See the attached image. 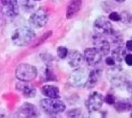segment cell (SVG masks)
Wrapping results in <instances>:
<instances>
[{"mask_svg": "<svg viewBox=\"0 0 132 118\" xmlns=\"http://www.w3.org/2000/svg\"><path fill=\"white\" fill-rule=\"evenodd\" d=\"M125 86H126V89H127V92H129L130 93L132 94V81L127 82L126 84H125Z\"/></svg>", "mask_w": 132, "mask_h": 118, "instance_id": "83f0119b", "label": "cell"}, {"mask_svg": "<svg viewBox=\"0 0 132 118\" xmlns=\"http://www.w3.org/2000/svg\"><path fill=\"white\" fill-rule=\"evenodd\" d=\"M123 61L128 66H132V54H126Z\"/></svg>", "mask_w": 132, "mask_h": 118, "instance_id": "484cf974", "label": "cell"}, {"mask_svg": "<svg viewBox=\"0 0 132 118\" xmlns=\"http://www.w3.org/2000/svg\"><path fill=\"white\" fill-rule=\"evenodd\" d=\"M116 101H117V99H116V97L113 94L108 93L104 97V102H106L109 105H113Z\"/></svg>", "mask_w": 132, "mask_h": 118, "instance_id": "7402d4cb", "label": "cell"}, {"mask_svg": "<svg viewBox=\"0 0 132 118\" xmlns=\"http://www.w3.org/2000/svg\"><path fill=\"white\" fill-rule=\"evenodd\" d=\"M40 91L42 94L45 96L47 98H52V99L60 98L59 89L54 85H44L41 87Z\"/></svg>", "mask_w": 132, "mask_h": 118, "instance_id": "e0dca14e", "label": "cell"}, {"mask_svg": "<svg viewBox=\"0 0 132 118\" xmlns=\"http://www.w3.org/2000/svg\"><path fill=\"white\" fill-rule=\"evenodd\" d=\"M113 106H114V109L118 113H123L126 111L132 110V103L127 99L116 101Z\"/></svg>", "mask_w": 132, "mask_h": 118, "instance_id": "d6986e66", "label": "cell"}, {"mask_svg": "<svg viewBox=\"0 0 132 118\" xmlns=\"http://www.w3.org/2000/svg\"><path fill=\"white\" fill-rule=\"evenodd\" d=\"M93 30L96 34L108 37L115 30L110 23V20L106 16H101L96 19L93 23Z\"/></svg>", "mask_w": 132, "mask_h": 118, "instance_id": "277c9868", "label": "cell"}, {"mask_svg": "<svg viewBox=\"0 0 132 118\" xmlns=\"http://www.w3.org/2000/svg\"><path fill=\"white\" fill-rule=\"evenodd\" d=\"M16 89L27 98H33L36 96V89L30 82L19 81L16 84Z\"/></svg>", "mask_w": 132, "mask_h": 118, "instance_id": "7c38bea8", "label": "cell"}, {"mask_svg": "<svg viewBox=\"0 0 132 118\" xmlns=\"http://www.w3.org/2000/svg\"><path fill=\"white\" fill-rule=\"evenodd\" d=\"M102 54L95 47H89L84 50L83 58L88 65L91 67H96L102 61Z\"/></svg>", "mask_w": 132, "mask_h": 118, "instance_id": "30bf717a", "label": "cell"}, {"mask_svg": "<svg viewBox=\"0 0 132 118\" xmlns=\"http://www.w3.org/2000/svg\"><path fill=\"white\" fill-rule=\"evenodd\" d=\"M0 13L8 17H15L19 13L17 0H0Z\"/></svg>", "mask_w": 132, "mask_h": 118, "instance_id": "ba28073f", "label": "cell"}, {"mask_svg": "<svg viewBox=\"0 0 132 118\" xmlns=\"http://www.w3.org/2000/svg\"><path fill=\"white\" fill-rule=\"evenodd\" d=\"M49 20L48 13L43 8L36 10L29 18V24L34 28L44 27Z\"/></svg>", "mask_w": 132, "mask_h": 118, "instance_id": "8992f818", "label": "cell"}, {"mask_svg": "<svg viewBox=\"0 0 132 118\" xmlns=\"http://www.w3.org/2000/svg\"><path fill=\"white\" fill-rule=\"evenodd\" d=\"M114 1H116L117 3H123L125 0H114Z\"/></svg>", "mask_w": 132, "mask_h": 118, "instance_id": "f1b7e54d", "label": "cell"}, {"mask_svg": "<svg viewBox=\"0 0 132 118\" xmlns=\"http://www.w3.org/2000/svg\"><path fill=\"white\" fill-rule=\"evenodd\" d=\"M37 76L36 67L27 63L20 64L16 69V77L19 81L31 82Z\"/></svg>", "mask_w": 132, "mask_h": 118, "instance_id": "3957f363", "label": "cell"}, {"mask_svg": "<svg viewBox=\"0 0 132 118\" xmlns=\"http://www.w3.org/2000/svg\"><path fill=\"white\" fill-rule=\"evenodd\" d=\"M125 48H126L127 50L132 52V39L131 40H127L126 42V44H125Z\"/></svg>", "mask_w": 132, "mask_h": 118, "instance_id": "4316f807", "label": "cell"}, {"mask_svg": "<svg viewBox=\"0 0 132 118\" xmlns=\"http://www.w3.org/2000/svg\"><path fill=\"white\" fill-rule=\"evenodd\" d=\"M102 70L100 69H95L89 72L88 79L85 87L87 89H93L99 82L100 79L101 78Z\"/></svg>", "mask_w": 132, "mask_h": 118, "instance_id": "2e32d148", "label": "cell"}, {"mask_svg": "<svg viewBox=\"0 0 132 118\" xmlns=\"http://www.w3.org/2000/svg\"><path fill=\"white\" fill-rule=\"evenodd\" d=\"M82 114V109H73L67 113V116L70 117H79Z\"/></svg>", "mask_w": 132, "mask_h": 118, "instance_id": "603a6c76", "label": "cell"}, {"mask_svg": "<svg viewBox=\"0 0 132 118\" xmlns=\"http://www.w3.org/2000/svg\"><path fill=\"white\" fill-rule=\"evenodd\" d=\"M103 103H104L103 96L98 92H93L89 96V97L86 100L85 105L87 109L90 113H93L100 110Z\"/></svg>", "mask_w": 132, "mask_h": 118, "instance_id": "9c48e42d", "label": "cell"}, {"mask_svg": "<svg viewBox=\"0 0 132 118\" xmlns=\"http://www.w3.org/2000/svg\"><path fill=\"white\" fill-rule=\"evenodd\" d=\"M40 106L42 110L49 115H56L64 112L66 109L64 103L59 99L45 98L40 100Z\"/></svg>", "mask_w": 132, "mask_h": 118, "instance_id": "7a4b0ae2", "label": "cell"}, {"mask_svg": "<svg viewBox=\"0 0 132 118\" xmlns=\"http://www.w3.org/2000/svg\"><path fill=\"white\" fill-rule=\"evenodd\" d=\"M35 32L30 27H21L16 29L12 35L11 40L12 43L18 47L27 46L35 38Z\"/></svg>", "mask_w": 132, "mask_h": 118, "instance_id": "6da1fadb", "label": "cell"}, {"mask_svg": "<svg viewBox=\"0 0 132 118\" xmlns=\"http://www.w3.org/2000/svg\"><path fill=\"white\" fill-rule=\"evenodd\" d=\"M93 42L94 47L97 49L102 56H106L110 51V43L106 37L96 34L93 37Z\"/></svg>", "mask_w": 132, "mask_h": 118, "instance_id": "8fae6325", "label": "cell"}, {"mask_svg": "<svg viewBox=\"0 0 132 118\" xmlns=\"http://www.w3.org/2000/svg\"><path fill=\"white\" fill-rule=\"evenodd\" d=\"M35 1H37V0H35Z\"/></svg>", "mask_w": 132, "mask_h": 118, "instance_id": "1f68e13d", "label": "cell"}, {"mask_svg": "<svg viewBox=\"0 0 132 118\" xmlns=\"http://www.w3.org/2000/svg\"><path fill=\"white\" fill-rule=\"evenodd\" d=\"M57 54L59 58L61 59H64L67 57L69 54V50L64 46H59L57 48Z\"/></svg>", "mask_w": 132, "mask_h": 118, "instance_id": "44dd1931", "label": "cell"}, {"mask_svg": "<svg viewBox=\"0 0 132 118\" xmlns=\"http://www.w3.org/2000/svg\"><path fill=\"white\" fill-rule=\"evenodd\" d=\"M105 63L106 64V65H108L109 67H114V66H117V65H119L116 61L115 59L110 56V57H107L106 59H105Z\"/></svg>", "mask_w": 132, "mask_h": 118, "instance_id": "cb8c5ba5", "label": "cell"}, {"mask_svg": "<svg viewBox=\"0 0 132 118\" xmlns=\"http://www.w3.org/2000/svg\"><path fill=\"white\" fill-rule=\"evenodd\" d=\"M82 6V0H70L66 8V18L72 19L81 10Z\"/></svg>", "mask_w": 132, "mask_h": 118, "instance_id": "9a60e30c", "label": "cell"}, {"mask_svg": "<svg viewBox=\"0 0 132 118\" xmlns=\"http://www.w3.org/2000/svg\"><path fill=\"white\" fill-rule=\"evenodd\" d=\"M89 72L83 68H76L69 77V83L70 86L75 88L85 87Z\"/></svg>", "mask_w": 132, "mask_h": 118, "instance_id": "5b68a950", "label": "cell"}, {"mask_svg": "<svg viewBox=\"0 0 132 118\" xmlns=\"http://www.w3.org/2000/svg\"><path fill=\"white\" fill-rule=\"evenodd\" d=\"M126 48L123 45H119V46H114L113 50L111 51V56L115 59V61L120 65L123 61L124 56L126 55Z\"/></svg>", "mask_w": 132, "mask_h": 118, "instance_id": "ac0fdd59", "label": "cell"}, {"mask_svg": "<svg viewBox=\"0 0 132 118\" xmlns=\"http://www.w3.org/2000/svg\"><path fill=\"white\" fill-rule=\"evenodd\" d=\"M130 117H132V113H130Z\"/></svg>", "mask_w": 132, "mask_h": 118, "instance_id": "f546056e", "label": "cell"}, {"mask_svg": "<svg viewBox=\"0 0 132 118\" xmlns=\"http://www.w3.org/2000/svg\"><path fill=\"white\" fill-rule=\"evenodd\" d=\"M131 101H132V94H131Z\"/></svg>", "mask_w": 132, "mask_h": 118, "instance_id": "4dcf8cb0", "label": "cell"}, {"mask_svg": "<svg viewBox=\"0 0 132 118\" xmlns=\"http://www.w3.org/2000/svg\"><path fill=\"white\" fill-rule=\"evenodd\" d=\"M37 107L30 103H24L20 108V113L26 117H37L40 113Z\"/></svg>", "mask_w": 132, "mask_h": 118, "instance_id": "5bb4252c", "label": "cell"}, {"mask_svg": "<svg viewBox=\"0 0 132 118\" xmlns=\"http://www.w3.org/2000/svg\"><path fill=\"white\" fill-rule=\"evenodd\" d=\"M108 19L114 22H119L120 21V14L117 12H112L110 13Z\"/></svg>", "mask_w": 132, "mask_h": 118, "instance_id": "d4e9b609", "label": "cell"}, {"mask_svg": "<svg viewBox=\"0 0 132 118\" xmlns=\"http://www.w3.org/2000/svg\"><path fill=\"white\" fill-rule=\"evenodd\" d=\"M120 14V21L127 27H132V15L127 11H123Z\"/></svg>", "mask_w": 132, "mask_h": 118, "instance_id": "ffe728a7", "label": "cell"}, {"mask_svg": "<svg viewBox=\"0 0 132 118\" xmlns=\"http://www.w3.org/2000/svg\"><path fill=\"white\" fill-rule=\"evenodd\" d=\"M66 58L68 60V64L72 68L79 67L84 61L83 54H82L79 50H72L69 52Z\"/></svg>", "mask_w": 132, "mask_h": 118, "instance_id": "4fadbf2b", "label": "cell"}, {"mask_svg": "<svg viewBox=\"0 0 132 118\" xmlns=\"http://www.w3.org/2000/svg\"><path fill=\"white\" fill-rule=\"evenodd\" d=\"M107 75L110 83L117 88H120L126 84L125 77L122 74L123 68L121 65H117L114 67H110Z\"/></svg>", "mask_w": 132, "mask_h": 118, "instance_id": "52a82bcc", "label": "cell"}]
</instances>
